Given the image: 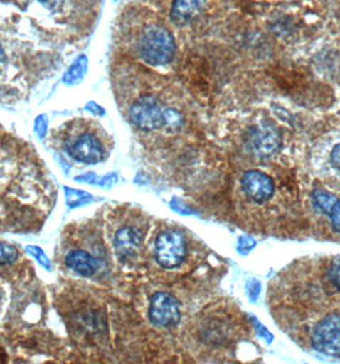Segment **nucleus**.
Segmentation results:
<instances>
[{"label":"nucleus","mask_w":340,"mask_h":364,"mask_svg":"<svg viewBox=\"0 0 340 364\" xmlns=\"http://www.w3.org/2000/svg\"><path fill=\"white\" fill-rule=\"evenodd\" d=\"M280 142L282 139L277 128L269 123H260L247 132V147L260 159L272 156L279 150Z\"/></svg>","instance_id":"5"},{"label":"nucleus","mask_w":340,"mask_h":364,"mask_svg":"<svg viewBox=\"0 0 340 364\" xmlns=\"http://www.w3.org/2000/svg\"><path fill=\"white\" fill-rule=\"evenodd\" d=\"M18 256V251L14 247L0 243V264L14 262Z\"/></svg>","instance_id":"15"},{"label":"nucleus","mask_w":340,"mask_h":364,"mask_svg":"<svg viewBox=\"0 0 340 364\" xmlns=\"http://www.w3.org/2000/svg\"><path fill=\"white\" fill-rule=\"evenodd\" d=\"M113 51L118 57H132L160 67L170 63L176 54V41L171 32L155 21L146 18L136 4L120 9L113 26Z\"/></svg>","instance_id":"1"},{"label":"nucleus","mask_w":340,"mask_h":364,"mask_svg":"<svg viewBox=\"0 0 340 364\" xmlns=\"http://www.w3.org/2000/svg\"><path fill=\"white\" fill-rule=\"evenodd\" d=\"M242 186L246 195L257 203L267 201L274 193L272 179L258 170L247 171L242 179Z\"/></svg>","instance_id":"9"},{"label":"nucleus","mask_w":340,"mask_h":364,"mask_svg":"<svg viewBox=\"0 0 340 364\" xmlns=\"http://www.w3.org/2000/svg\"><path fill=\"white\" fill-rule=\"evenodd\" d=\"M142 243V232L134 226H126L117 232L114 239L115 251L119 256H132Z\"/></svg>","instance_id":"11"},{"label":"nucleus","mask_w":340,"mask_h":364,"mask_svg":"<svg viewBox=\"0 0 340 364\" xmlns=\"http://www.w3.org/2000/svg\"><path fill=\"white\" fill-rule=\"evenodd\" d=\"M65 264L72 270L83 275L91 277L97 269V262L90 253L85 251H73L65 258Z\"/></svg>","instance_id":"12"},{"label":"nucleus","mask_w":340,"mask_h":364,"mask_svg":"<svg viewBox=\"0 0 340 364\" xmlns=\"http://www.w3.org/2000/svg\"><path fill=\"white\" fill-rule=\"evenodd\" d=\"M314 201L317 208H320L322 213L329 214L331 211V208L334 206L338 198L334 195L329 193L328 191L324 189H316L314 192Z\"/></svg>","instance_id":"13"},{"label":"nucleus","mask_w":340,"mask_h":364,"mask_svg":"<svg viewBox=\"0 0 340 364\" xmlns=\"http://www.w3.org/2000/svg\"><path fill=\"white\" fill-rule=\"evenodd\" d=\"M203 0H173L170 6V19L176 25L192 22L202 12Z\"/></svg>","instance_id":"10"},{"label":"nucleus","mask_w":340,"mask_h":364,"mask_svg":"<svg viewBox=\"0 0 340 364\" xmlns=\"http://www.w3.org/2000/svg\"><path fill=\"white\" fill-rule=\"evenodd\" d=\"M329 277L335 288L340 290V257L334 258V261L331 262L330 270H329Z\"/></svg>","instance_id":"16"},{"label":"nucleus","mask_w":340,"mask_h":364,"mask_svg":"<svg viewBox=\"0 0 340 364\" xmlns=\"http://www.w3.org/2000/svg\"><path fill=\"white\" fill-rule=\"evenodd\" d=\"M38 51L32 49L25 41L12 38L6 31L0 30V81L4 75L9 77V72L19 75V65L26 68V65L30 67V62H40L43 58H26V54Z\"/></svg>","instance_id":"4"},{"label":"nucleus","mask_w":340,"mask_h":364,"mask_svg":"<svg viewBox=\"0 0 340 364\" xmlns=\"http://www.w3.org/2000/svg\"><path fill=\"white\" fill-rule=\"evenodd\" d=\"M331 163L336 169L340 170V144L335 146L331 151Z\"/></svg>","instance_id":"19"},{"label":"nucleus","mask_w":340,"mask_h":364,"mask_svg":"<svg viewBox=\"0 0 340 364\" xmlns=\"http://www.w3.org/2000/svg\"><path fill=\"white\" fill-rule=\"evenodd\" d=\"M253 285L250 287V294L253 296V299L256 298V295L258 294V291H260V284L257 282H253Z\"/></svg>","instance_id":"20"},{"label":"nucleus","mask_w":340,"mask_h":364,"mask_svg":"<svg viewBox=\"0 0 340 364\" xmlns=\"http://www.w3.org/2000/svg\"><path fill=\"white\" fill-rule=\"evenodd\" d=\"M64 150L78 163L97 164L109 155L110 139L97 122L75 119L60 128Z\"/></svg>","instance_id":"3"},{"label":"nucleus","mask_w":340,"mask_h":364,"mask_svg":"<svg viewBox=\"0 0 340 364\" xmlns=\"http://www.w3.org/2000/svg\"><path fill=\"white\" fill-rule=\"evenodd\" d=\"M27 252H30L33 257L38 259V262L41 266H44L45 269H51V261H49V258L45 256L44 252L41 251L38 247H35V245H28L27 247Z\"/></svg>","instance_id":"17"},{"label":"nucleus","mask_w":340,"mask_h":364,"mask_svg":"<svg viewBox=\"0 0 340 364\" xmlns=\"http://www.w3.org/2000/svg\"><path fill=\"white\" fill-rule=\"evenodd\" d=\"M149 314H150V320L155 326H174L181 318L179 303L173 295L160 291L152 295Z\"/></svg>","instance_id":"8"},{"label":"nucleus","mask_w":340,"mask_h":364,"mask_svg":"<svg viewBox=\"0 0 340 364\" xmlns=\"http://www.w3.org/2000/svg\"><path fill=\"white\" fill-rule=\"evenodd\" d=\"M312 343L316 350L326 355L340 354V317L330 314L322 318L314 330Z\"/></svg>","instance_id":"7"},{"label":"nucleus","mask_w":340,"mask_h":364,"mask_svg":"<svg viewBox=\"0 0 340 364\" xmlns=\"http://www.w3.org/2000/svg\"><path fill=\"white\" fill-rule=\"evenodd\" d=\"M86 65H87V62H86L85 58L77 60V63L73 64L70 67V72L65 75V78H64L65 82L67 83H73V82L81 80L83 75H85V72H86Z\"/></svg>","instance_id":"14"},{"label":"nucleus","mask_w":340,"mask_h":364,"mask_svg":"<svg viewBox=\"0 0 340 364\" xmlns=\"http://www.w3.org/2000/svg\"><path fill=\"white\" fill-rule=\"evenodd\" d=\"M186 240L178 232H161L156 239L155 256L159 264L165 269H173L182 264L186 257Z\"/></svg>","instance_id":"6"},{"label":"nucleus","mask_w":340,"mask_h":364,"mask_svg":"<svg viewBox=\"0 0 340 364\" xmlns=\"http://www.w3.org/2000/svg\"><path fill=\"white\" fill-rule=\"evenodd\" d=\"M55 30L70 41L87 38L100 16L102 0H33Z\"/></svg>","instance_id":"2"},{"label":"nucleus","mask_w":340,"mask_h":364,"mask_svg":"<svg viewBox=\"0 0 340 364\" xmlns=\"http://www.w3.org/2000/svg\"><path fill=\"white\" fill-rule=\"evenodd\" d=\"M330 220H331V225L334 228L336 232H340V201L338 200L335 203L331 211L329 213Z\"/></svg>","instance_id":"18"}]
</instances>
